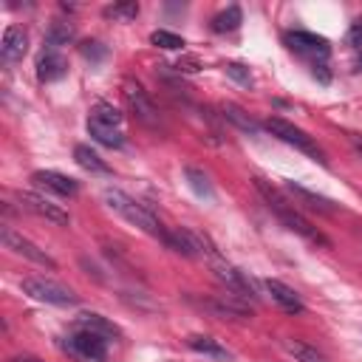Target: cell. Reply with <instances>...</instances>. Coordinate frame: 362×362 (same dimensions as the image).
I'll return each instance as SVG.
<instances>
[{"mask_svg":"<svg viewBox=\"0 0 362 362\" xmlns=\"http://www.w3.org/2000/svg\"><path fill=\"white\" fill-rule=\"evenodd\" d=\"M263 127L272 133V136H277L280 141H286V144H291V147H297L300 153H305V156H311L314 161H320V164H325V153H322V147L305 133V130H300V127H294L291 122H286V119H280V116H269L266 122H263Z\"/></svg>","mask_w":362,"mask_h":362,"instance_id":"obj_4","label":"cell"},{"mask_svg":"<svg viewBox=\"0 0 362 362\" xmlns=\"http://www.w3.org/2000/svg\"><path fill=\"white\" fill-rule=\"evenodd\" d=\"M187 345H189L192 351H198V354H206V356H215V359H229V351H226L218 339H212V337L195 334V337L187 339Z\"/></svg>","mask_w":362,"mask_h":362,"instance_id":"obj_19","label":"cell"},{"mask_svg":"<svg viewBox=\"0 0 362 362\" xmlns=\"http://www.w3.org/2000/svg\"><path fill=\"white\" fill-rule=\"evenodd\" d=\"M65 71H68V62L57 48H45L40 54V59H37V79L40 82H54V79L65 76Z\"/></svg>","mask_w":362,"mask_h":362,"instance_id":"obj_12","label":"cell"},{"mask_svg":"<svg viewBox=\"0 0 362 362\" xmlns=\"http://www.w3.org/2000/svg\"><path fill=\"white\" fill-rule=\"evenodd\" d=\"M96 45H99V42H85V45H82V54H85V57H102L105 48H96Z\"/></svg>","mask_w":362,"mask_h":362,"instance_id":"obj_32","label":"cell"},{"mask_svg":"<svg viewBox=\"0 0 362 362\" xmlns=\"http://www.w3.org/2000/svg\"><path fill=\"white\" fill-rule=\"evenodd\" d=\"M76 328H85V331H93V334H99V337H105L107 342H113L116 337H122V331H119V325H113L107 317H102V314H93V311H82L79 317H76Z\"/></svg>","mask_w":362,"mask_h":362,"instance_id":"obj_16","label":"cell"},{"mask_svg":"<svg viewBox=\"0 0 362 362\" xmlns=\"http://www.w3.org/2000/svg\"><path fill=\"white\" fill-rule=\"evenodd\" d=\"M136 14H139V3H113V6L105 8V17H110V20H122V23L133 20Z\"/></svg>","mask_w":362,"mask_h":362,"instance_id":"obj_28","label":"cell"},{"mask_svg":"<svg viewBox=\"0 0 362 362\" xmlns=\"http://www.w3.org/2000/svg\"><path fill=\"white\" fill-rule=\"evenodd\" d=\"M150 42L158 45V48H167V51H178V48H184V40H181L178 34H173V31H164V28L153 31V34H150Z\"/></svg>","mask_w":362,"mask_h":362,"instance_id":"obj_27","label":"cell"},{"mask_svg":"<svg viewBox=\"0 0 362 362\" xmlns=\"http://www.w3.org/2000/svg\"><path fill=\"white\" fill-rule=\"evenodd\" d=\"M184 175H187V184L192 187V192H195L198 198H215L209 178H206V175H204L198 167H187V170H184Z\"/></svg>","mask_w":362,"mask_h":362,"instance_id":"obj_24","label":"cell"},{"mask_svg":"<svg viewBox=\"0 0 362 362\" xmlns=\"http://www.w3.org/2000/svg\"><path fill=\"white\" fill-rule=\"evenodd\" d=\"M348 139H351V144H354V150H356V153L362 156V136H359V133H351Z\"/></svg>","mask_w":362,"mask_h":362,"instance_id":"obj_33","label":"cell"},{"mask_svg":"<svg viewBox=\"0 0 362 362\" xmlns=\"http://www.w3.org/2000/svg\"><path fill=\"white\" fill-rule=\"evenodd\" d=\"M226 74H229L235 82H240V85H252V74H249V68L240 65V62H229V65H226Z\"/></svg>","mask_w":362,"mask_h":362,"instance_id":"obj_29","label":"cell"},{"mask_svg":"<svg viewBox=\"0 0 362 362\" xmlns=\"http://www.w3.org/2000/svg\"><path fill=\"white\" fill-rule=\"evenodd\" d=\"M20 288L37 300V303H48V305H76L79 297L74 294V288L51 280V277H23Z\"/></svg>","mask_w":362,"mask_h":362,"instance_id":"obj_5","label":"cell"},{"mask_svg":"<svg viewBox=\"0 0 362 362\" xmlns=\"http://www.w3.org/2000/svg\"><path fill=\"white\" fill-rule=\"evenodd\" d=\"M221 116H223L226 122H232L235 127H240L243 133H252V136L257 133V124L249 119V113H243V110H240L238 105H232V102H223V105H221Z\"/></svg>","mask_w":362,"mask_h":362,"instance_id":"obj_21","label":"cell"},{"mask_svg":"<svg viewBox=\"0 0 362 362\" xmlns=\"http://www.w3.org/2000/svg\"><path fill=\"white\" fill-rule=\"evenodd\" d=\"M311 74H314V76H317V79H320L322 85H325V82L331 79V74L325 71V62H317V65H311Z\"/></svg>","mask_w":362,"mask_h":362,"instance_id":"obj_31","label":"cell"},{"mask_svg":"<svg viewBox=\"0 0 362 362\" xmlns=\"http://www.w3.org/2000/svg\"><path fill=\"white\" fill-rule=\"evenodd\" d=\"M283 40H286L288 51H294V54L305 57L311 65L325 62V59H328V54H331L328 40H325V37H320V34H311V31H286V37H283Z\"/></svg>","mask_w":362,"mask_h":362,"instance_id":"obj_6","label":"cell"},{"mask_svg":"<svg viewBox=\"0 0 362 362\" xmlns=\"http://www.w3.org/2000/svg\"><path fill=\"white\" fill-rule=\"evenodd\" d=\"M345 42H348L351 48L362 51V17H356V20L351 23V28H348V34H345Z\"/></svg>","mask_w":362,"mask_h":362,"instance_id":"obj_30","label":"cell"},{"mask_svg":"<svg viewBox=\"0 0 362 362\" xmlns=\"http://www.w3.org/2000/svg\"><path fill=\"white\" fill-rule=\"evenodd\" d=\"M17 201H20V206L28 209L31 215L45 218V221H51V223H57V226H68V223H71V215H68L59 204L48 201L45 195H37V192H20Z\"/></svg>","mask_w":362,"mask_h":362,"instance_id":"obj_10","label":"cell"},{"mask_svg":"<svg viewBox=\"0 0 362 362\" xmlns=\"http://www.w3.org/2000/svg\"><path fill=\"white\" fill-rule=\"evenodd\" d=\"M122 96H124L130 113H133L141 124H147V127H158V110H156L153 99L147 96V90H144L136 79H124V82H122Z\"/></svg>","mask_w":362,"mask_h":362,"instance_id":"obj_7","label":"cell"},{"mask_svg":"<svg viewBox=\"0 0 362 362\" xmlns=\"http://www.w3.org/2000/svg\"><path fill=\"white\" fill-rule=\"evenodd\" d=\"M88 133L93 141L110 147V150H119L124 144V133L122 127H113V124H105V122H96V119H88Z\"/></svg>","mask_w":362,"mask_h":362,"instance_id":"obj_17","label":"cell"},{"mask_svg":"<svg viewBox=\"0 0 362 362\" xmlns=\"http://www.w3.org/2000/svg\"><path fill=\"white\" fill-rule=\"evenodd\" d=\"M240 23H243L240 8H238V6H229V8H223L221 14L212 17V31H215V34H226V31H235Z\"/></svg>","mask_w":362,"mask_h":362,"instance_id":"obj_22","label":"cell"},{"mask_svg":"<svg viewBox=\"0 0 362 362\" xmlns=\"http://www.w3.org/2000/svg\"><path fill=\"white\" fill-rule=\"evenodd\" d=\"M31 181L37 187H42L45 192H54L59 198H74L79 192V184L74 178L57 173V170H37V173H31Z\"/></svg>","mask_w":362,"mask_h":362,"instance_id":"obj_11","label":"cell"},{"mask_svg":"<svg viewBox=\"0 0 362 362\" xmlns=\"http://www.w3.org/2000/svg\"><path fill=\"white\" fill-rule=\"evenodd\" d=\"M8 362H42V359H37V356H28V354H23V356H11Z\"/></svg>","mask_w":362,"mask_h":362,"instance_id":"obj_34","label":"cell"},{"mask_svg":"<svg viewBox=\"0 0 362 362\" xmlns=\"http://www.w3.org/2000/svg\"><path fill=\"white\" fill-rule=\"evenodd\" d=\"M286 189L297 198V201H303L305 206H311V209H317V212H337V206L328 201V198H322V195H317V192H311V189H305V187H300V184H286Z\"/></svg>","mask_w":362,"mask_h":362,"instance_id":"obj_18","label":"cell"},{"mask_svg":"<svg viewBox=\"0 0 362 362\" xmlns=\"http://www.w3.org/2000/svg\"><path fill=\"white\" fill-rule=\"evenodd\" d=\"M212 272H215V280L226 288V294H232L238 300H246V303L255 300V286L240 269H235V266H229L223 260H212Z\"/></svg>","mask_w":362,"mask_h":362,"instance_id":"obj_9","label":"cell"},{"mask_svg":"<svg viewBox=\"0 0 362 362\" xmlns=\"http://www.w3.org/2000/svg\"><path fill=\"white\" fill-rule=\"evenodd\" d=\"M71 40H74V28H71L68 23H62V20L51 23V28H48V34H45V42H48V48H59V45H68Z\"/></svg>","mask_w":362,"mask_h":362,"instance_id":"obj_25","label":"cell"},{"mask_svg":"<svg viewBox=\"0 0 362 362\" xmlns=\"http://www.w3.org/2000/svg\"><path fill=\"white\" fill-rule=\"evenodd\" d=\"M105 204H107L116 215H122L127 223H133V226H139L141 232H147V235H153V238L164 240L167 229L158 223V218H156V215H153L141 201L130 198V195H127V192H122V189H105Z\"/></svg>","mask_w":362,"mask_h":362,"instance_id":"obj_2","label":"cell"},{"mask_svg":"<svg viewBox=\"0 0 362 362\" xmlns=\"http://www.w3.org/2000/svg\"><path fill=\"white\" fill-rule=\"evenodd\" d=\"M286 351L294 356V362H328L317 348H311L300 339H286Z\"/></svg>","mask_w":362,"mask_h":362,"instance_id":"obj_23","label":"cell"},{"mask_svg":"<svg viewBox=\"0 0 362 362\" xmlns=\"http://www.w3.org/2000/svg\"><path fill=\"white\" fill-rule=\"evenodd\" d=\"M90 119L105 122V124H113V127H122V113L110 102H96L93 110H90Z\"/></svg>","mask_w":362,"mask_h":362,"instance_id":"obj_26","label":"cell"},{"mask_svg":"<svg viewBox=\"0 0 362 362\" xmlns=\"http://www.w3.org/2000/svg\"><path fill=\"white\" fill-rule=\"evenodd\" d=\"M212 314H218V317H252V308H249V303L246 300H238V297H232V294H221V297H215V300H206L204 303Z\"/></svg>","mask_w":362,"mask_h":362,"instance_id":"obj_15","label":"cell"},{"mask_svg":"<svg viewBox=\"0 0 362 362\" xmlns=\"http://www.w3.org/2000/svg\"><path fill=\"white\" fill-rule=\"evenodd\" d=\"M0 240H3V246H6L8 252H14L17 257H25V260H31V263H37V266H45V269H57V260H54L45 249H40V246L31 243L28 238H23L20 232L3 226V229H0Z\"/></svg>","mask_w":362,"mask_h":362,"instance_id":"obj_8","label":"cell"},{"mask_svg":"<svg viewBox=\"0 0 362 362\" xmlns=\"http://www.w3.org/2000/svg\"><path fill=\"white\" fill-rule=\"evenodd\" d=\"M74 158L82 170H90V173H110V167L99 158V153H93L88 144H76L74 147Z\"/></svg>","mask_w":362,"mask_h":362,"instance_id":"obj_20","label":"cell"},{"mask_svg":"<svg viewBox=\"0 0 362 362\" xmlns=\"http://www.w3.org/2000/svg\"><path fill=\"white\" fill-rule=\"evenodd\" d=\"M25 48H28V37L20 25H8L6 34H3V45H0V54L6 62H20L25 57Z\"/></svg>","mask_w":362,"mask_h":362,"instance_id":"obj_14","label":"cell"},{"mask_svg":"<svg viewBox=\"0 0 362 362\" xmlns=\"http://www.w3.org/2000/svg\"><path fill=\"white\" fill-rule=\"evenodd\" d=\"M59 348H62V354H68L76 362H107V339L93 331H85V328L65 334L59 339Z\"/></svg>","mask_w":362,"mask_h":362,"instance_id":"obj_3","label":"cell"},{"mask_svg":"<svg viewBox=\"0 0 362 362\" xmlns=\"http://www.w3.org/2000/svg\"><path fill=\"white\" fill-rule=\"evenodd\" d=\"M354 68H356V71H362V57L356 59V65H354Z\"/></svg>","mask_w":362,"mask_h":362,"instance_id":"obj_35","label":"cell"},{"mask_svg":"<svg viewBox=\"0 0 362 362\" xmlns=\"http://www.w3.org/2000/svg\"><path fill=\"white\" fill-rule=\"evenodd\" d=\"M255 189L263 195V201H266V206L277 215V221L288 229V232H294V235H300V238H305L308 243H314V246H322V249H328L331 246V240L308 221V218H303L297 209H294V204H288L286 198H283V192L277 189V187H272L266 178H255Z\"/></svg>","mask_w":362,"mask_h":362,"instance_id":"obj_1","label":"cell"},{"mask_svg":"<svg viewBox=\"0 0 362 362\" xmlns=\"http://www.w3.org/2000/svg\"><path fill=\"white\" fill-rule=\"evenodd\" d=\"M266 288H269L272 300H274L286 314H303V311H305L300 294H297L291 286H286L283 280H266Z\"/></svg>","mask_w":362,"mask_h":362,"instance_id":"obj_13","label":"cell"}]
</instances>
